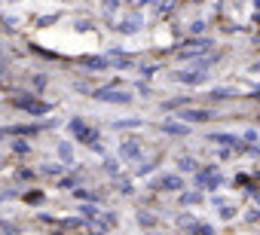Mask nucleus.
Here are the masks:
<instances>
[{
    "label": "nucleus",
    "mask_w": 260,
    "mask_h": 235,
    "mask_svg": "<svg viewBox=\"0 0 260 235\" xmlns=\"http://www.w3.org/2000/svg\"><path fill=\"white\" fill-rule=\"evenodd\" d=\"M37 43L55 52H68V55H83V52H95L98 49V37L92 31H77V28H43L37 31Z\"/></svg>",
    "instance_id": "obj_1"
}]
</instances>
